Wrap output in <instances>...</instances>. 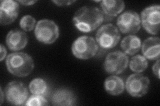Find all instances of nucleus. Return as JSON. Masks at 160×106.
I'll use <instances>...</instances> for the list:
<instances>
[{
    "label": "nucleus",
    "mask_w": 160,
    "mask_h": 106,
    "mask_svg": "<svg viewBox=\"0 0 160 106\" xmlns=\"http://www.w3.org/2000/svg\"><path fill=\"white\" fill-rule=\"evenodd\" d=\"M104 19V15L98 7L84 6L75 13L73 23L79 31L89 33L98 29Z\"/></svg>",
    "instance_id": "f257e3e1"
},
{
    "label": "nucleus",
    "mask_w": 160,
    "mask_h": 106,
    "mask_svg": "<svg viewBox=\"0 0 160 106\" xmlns=\"http://www.w3.org/2000/svg\"><path fill=\"white\" fill-rule=\"evenodd\" d=\"M8 71L18 77H25L29 75L34 68L32 57L25 53H13L9 54L6 58Z\"/></svg>",
    "instance_id": "f03ea898"
},
{
    "label": "nucleus",
    "mask_w": 160,
    "mask_h": 106,
    "mask_svg": "<svg viewBox=\"0 0 160 106\" xmlns=\"http://www.w3.org/2000/svg\"><path fill=\"white\" fill-rule=\"evenodd\" d=\"M35 36L38 41L43 44H52L59 36V27L52 20H39L35 28Z\"/></svg>",
    "instance_id": "7ed1b4c3"
},
{
    "label": "nucleus",
    "mask_w": 160,
    "mask_h": 106,
    "mask_svg": "<svg viewBox=\"0 0 160 106\" xmlns=\"http://www.w3.org/2000/svg\"><path fill=\"white\" fill-rule=\"evenodd\" d=\"M98 50V44L91 37L82 36L75 41L72 46V51L76 58L88 60L93 57Z\"/></svg>",
    "instance_id": "20e7f679"
},
{
    "label": "nucleus",
    "mask_w": 160,
    "mask_h": 106,
    "mask_svg": "<svg viewBox=\"0 0 160 106\" xmlns=\"http://www.w3.org/2000/svg\"><path fill=\"white\" fill-rule=\"evenodd\" d=\"M121 35L119 30L112 23L104 25L99 29L96 34V41L103 49H111L119 43Z\"/></svg>",
    "instance_id": "39448f33"
},
{
    "label": "nucleus",
    "mask_w": 160,
    "mask_h": 106,
    "mask_svg": "<svg viewBox=\"0 0 160 106\" xmlns=\"http://www.w3.org/2000/svg\"><path fill=\"white\" fill-rule=\"evenodd\" d=\"M141 23L146 31L152 35H157L159 31L160 6L159 5L144 9L141 13Z\"/></svg>",
    "instance_id": "423d86ee"
},
{
    "label": "nucleus",
    "mask_w": 160,
    "mask_h": 106,
    "mask_svg": "<svg viewBox=\"0 0 160 106\" xmlns=\"http://www.w3.org/2000/svg\"><path fill=\"white\" fill-rule=\"evenodd\" d=\"M150 81L148 77L136 73L130 75L127 78L126 88L130 95L140 98L146 95L149 90Z\"/></svg>",
    "instance_id": "0eeeda50"
},
{
    "label": "nucleus",
    "mask_w": 160,
    "mask_h": 106,
    "mask_svg": "<svg viewBox=\"0 0 160 106\" xmlns=\"http://www.w3.org/2000/svg\"><path fill=\"white\" fill-rule=\"evenodd\" d=\"M129 58L126 53L122 51L110 53L105 60L103 68L111 74H119L123 72L128 67Z\"/></svg>",
    "instance_id": "6e6552de"
},
{
    "label": "nucleus",
    "mask_w": 160,
    "mask_h": 106,
    "mask_svg": "<svg viewBox=\"0 0 160 106\" xmlns=\"http://www.w3.org/2000/svg\"><path fill=\"white\" fill-rule=\"evenodd\" d=\"M5 93L8 103L14 105L25 104L29 95L26 85L19 81L9 82L6 88Z\"/></svg>",
    "instance_id": "1a4fd4ad"
},
{
    "label": "nucleus",
    "mask_w": 160,
    "mask_h": 106,
    "mask_svg": "<svg viewBox=\"0 0 160 106\" xmlns=\"http://www.w3.org/2000/svg\"><path fill=\"white\" fill-rule=\"evenodd\" d=\"M117 25L123 33L133 35L137 33L140 29L141 20L138 13L129 10L119 16Z\"/></svg>",
    "instance_id": "9d476101"
},
{
    "label": "nucleus",
    "mask_w": 160,
    "mask_h": 106,
    "mask_svg": "<svg viewBox=\"0 0 160 106\" xmlns=\"http://www.w3.org/2000/svg\"><path fill=\"white\" fill-rule=\"evenodd\" d=\"M19 5L13 0H3L0 5V23L8 25L12 23L19 15Z\"/></svg>",
    "instance_id": "9b49d317"
},
{
    "label": "nucleus",
    "mask_w": 160,
    "mask_h": 106,
    "mask_svg": "<svg viewBox=\"0 0 160 106\" xmlns=\"http://www.w3.org/2000/svg\"><path fill=\"white\" fill-rule=\"evenodd\" d=\"M51 102L53 105L69 106L76 104L77 97L72 90L68 88H59L54 91Z\"/></svg>",
    "instance_id": "f8f14e48"
},
{
    "label": "nucleus",
    "mask_w": 160,
    "mask_h": 106,
    "mask_svg": "<svg viewBox=\"0 0 160 106\" xmlns=\"http://www.w3.org/2000/svg\"><path fill=\"white\" fill-rule=\"evenodd\" d=\"M28 43L26 33L19 29L10 31L6 37V44L8 48L13 51L23 49Z\"/></svg>",
    "instance_id": "ddd939ff"
},
{
    "label": "nucleus",
    "mask_w": 160,
    "mask_h": 106,
    "mask_svg": "<svg viewBox=\"0 0 160 106\" xmlns=\"http://www.w3.org/2000/svg\"><path fill=\"white\" fill-rule=\"evenodd\" d=\"M143 57L149 60L159 59L160 39L159 37H149L145 40L142 45Z\"/></svg>",
    "instance_id": "4468645a"
},
{
    "label": "nucleus",
    "mask_w": 160,
    "mask_h": 106,
    "mask_svg": "<svg viewBox=\"0 0 160 106\" xmlns=\"http://www.w3.org/2000/svg\"><path fill=\"white\" fill-rule=\"evenodd\" d=\"M100 3L103 15L110 19L116 17L125 8V3L122 0H103Z\"/></svg>",
    "instance_id": "2eb2a0df"
},
{
    "label": "nucleus",
    "mask_w": 160,
    "mask_h": 106,
    "mask_svg": "<svg viewBox=\"0 0 160 106\" xmlns=\"http://www.w3.org/2000/svg\"><path fill=\"white\" fill-rule=\"evenodd\" d=\"M104 88L109 94L118 95L123 93L125 84L122 78L118 76L113 75L110 76L105 80Z\"/></svg>",
    "instance_id": "dca6fc26"
},
{
    "label": "nucleus",
    "mask_w": 160,
    "mask_h": 106,
    "mask_svg": "<svg viewBox=\"0 0 160 106\" xmlns=\"http://www.w3.org/2000/svg\"><path fill=\"white\" fill-rule=\"evenodd\" d=\"M142 41L138 37L130 35L125 37L121 43V47L124 53L128 55H133L139 51Z\"/></svg>",
    "instance_id": "f3484780"
},
{
    "label": "nucleus",
    "mask_w": 160,
    "mask_h": 106,
    "mask_svg": "<svg viewBox=\"0 0 160 106\" xmlns=\"http://www.w3.org/2000/svg\"><path fill=\"white\" fill-rule=\"evenodd\" d=\"M30 92L33 95L46 97L49 94L50 87L48 82L41 78H34L29 85Z\"/></svg>",
    "instance_id": "a211bd4d"
},
{
    "label": "nucleus",
    "mask_w": 160,
    "mask_h": 106,
    "mask_svg": "<svg viewBox=\"0 0 160 106\" xmlns=\"http://www.w3.org/2000/svg\"><path fill=\"white\" fill-rule=\"evenodd\" d=\"M148 67L147 58L142 55H136L132 58L129 62V68L132 71L140 73L143 72Z\"/></svg>",
    "instance_id": "6ab92c4d"
},
{
    "label": "nucleus",
    "mask_w": 160,
    "mask_h": 106,
    "mask_svg": "<svg viewBox=\"0 0 160 106\" xmlns=\"http://www.w3.org/2000/svg\"><path fill=\"white\" fill-rule=\"evenodd\" d=\"M36 19L32 16L27 15L23 16L19 21V25L23 31H31L36 27Z\"/></svg>",
    "instance_id": "aec40b11"
},
{
    "label": "nucleus",
    "mask_w": 160,
    "mask_h": 106,
    "mask_svg": "<svg viewBox=\"0 0 160 106\" xmlns=\"http://www.w3.org/2000/svg\"><path fill=\"white\" fill-rule=\"evenodd\" d=\"M48 102L46 98L42 96V95H33L32 96L28 99L26 103L25 104L26 105L28 106H42V105H48Z\"/></svg>",
    "instance_id": "412c9836"
},
{
    "label": "nucleus",
    "mask_w": 160,
    "mask_h": 106,
    "mask_svg": "<svg viewBox=\"0 0 160 106\" xmlns=\"http://www.w3.org/2000/svg\"><path fill=\"white\" fill-rule=\"evenodd\" d=\"M159 59L157 60V62L153 65V72L156 76L159 79L160 78V74H159Z\"/></svg>",
    "instance_id": "4be33fe9"
},
{
    "label": "nucleus",
    "mask_w": 160,
    "mask_h": 106,
    "mask_svg": "<svg viewBox=\"0 0 160 106\" xmlns=\"http://www.w3.org/2000/svg\"><path fill=\"white\" fill-rule=\"evenodd\" d=\"M52 2L56 3L58 6H68L76 2V1H53Z\"/></svg>",
    "instance_id": "5701e85b"
},
{
    "label": "nucleus",
    "mask_w": 160,
    "mask_h": 106,
    "mask_svg": "<svg viewBox=\"0 0 160 106\" xmlns=\"http://www.w3.org/2000/svg\"><path fill=\"white\" fill-rule=\"evenodd\" d=\"M7 54V50L5 48L3 44H1V57H0V60L3 61V59L6 58V56Z\"/></svg>",
    "instance_id": "b1692460"
},
{
    "label": "nucleus",
    "mask_w": 160,
    "mask_h": 106,
    "mask_svg": "<svg viewBox=\"0 0 160 106\" xmlns=\"http://www.w3.org/2000/svg\"><path fill=\"white\" fill-rule=\"evenodd\" d=\"M19 3H22L23 6H32L34 3H36L37 2V1H18Z\"/></svg>",
    "instance_id": "393cba45"
},
{
    "label": "nucleus",
    "mask_w": 160,
    "mask_h": 106,
    "mask_svg": "<svg viewBox=\"0 0 160 106\" xmlns=\"http://www.w3.org/2000/svg\"><path fill=\"white\" fill-rule=\"evenodd\" d=\"M0 92H1V98H2L1 102H0V104L2 105L3 104V97H4V95H3V91H2V88H1V90H0Z\"/></svg>",
    "instance_id": "a878e982"
}]
</instances>
